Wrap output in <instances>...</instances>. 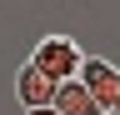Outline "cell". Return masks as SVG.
<instances>
[{"label": "cell", "mask_w": 120, "mask_h": 115, "mask_svg": "<svg viewBox=\"0 0 120 115\" xmlns=\"http://www.w3.org/2000/svg\"><path fill=\"white\" fill-rule=\"evenodd\" d=\"M50 110H55V115H100V105L85 95V85H80V80H65V85H55V100H50Z\"/></svg>", "instance_id": "obj_4"}, {"label": "cell", "mask_w": 120, "mask_h": 115, "mask_svg": "<svg viewBox=\"0 0 120 115\" xmlns=\"http://www.w3.org/2000/svg\"><path fill=\"white\" fill-rule=\"evenodd\" d=\"M75 80H80V85H85V95L100 105V115H110V110H115V95H120V70H115L110 60H100V55H85Z\"/></svg>", "instance_id": "obj_2"}, {"label": "cell", "mask_w": 120, "mask_h": 115, "mask_svg": "<svg viewBox=\"0 0 120 115\" xmlns=\"http://www.w3.org/2000/svg\"><path fill=\"white\" fill-rule=\"evenodd\" d=\"M15 100H20L25 110H45V105L55 100V85H50V80H45L35 65L25 60L20 70H15Z\"/></svg>", "instance_id": "obj_3"}, {"label": "cell", "mask_w": 120, "mask_h": 115, "mask_svg": "<svg viewBox=\"0 0 120 115\" xmlns=\"http://www.w3.org/2000/svg\"><path fill=\"white\" fill-rule=\"evenodd\" d=\"M25 115H55V110H50V105H45V110H25Z\"/></svg>", "instance_id": "obj_5"}, {"label": "cell", "mask_w": 120, "mask_h": 115, "mask_svg": "<svg viewBox=\"0 0 120 115\" xmlns=\"http://www.w3.org/2000/svg\"><path fill=\"white\" fill-rule=\"evenodd\" d=\"M110 115H115V110H110Z\"/></svg>", "instance_id": "obj_7"}, {"label": "cell", "mask_w": 120, "mask_h": 115, "mask_svg": "<svg viewBox=\"0 0 120 115\" xmlns=\"http://www.w3.org/2000/svg\"><path fill=\"white\" fill-rule=\"evenodd\" d=\"M115 115H120V95H115Z\"/></svg>", "instance_id": "obj_6"}, {"label": "cell", "mask_w": 120, "mask_h": 115, "mask_svg": "<svg viewBox=\"0 0 120 115\" xmlns=\"http://www.w3.org/2000/svg\"><path fill=\"white\" fill-rule=\"evenodd\" d=\"M80 60H85V55H80V45H75L70 35H45L40 45L30 50V65H35L50 85L75 80V75H80Z\"/></svg>", "instance_id": "obj_1"}]
</instances>
